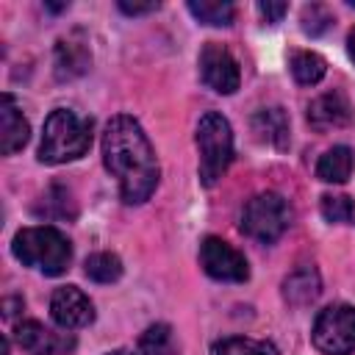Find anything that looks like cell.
<instances>
[{
	"instance_id": "3957f363",
	"label": "cell",
	"mask_w": 355,
	"mask_h": 355,
	"mask_svg": "<svg viewBox=\"0 0 355 355\" xmlns=\"http://www.w3.org/2000/svg\"><path fill=\"white\" fill-rule=\"evenodd\" d=\"M11 252L25 266H36L39 272H44L50 277L64 275L69 269V261H72L69 239L53 225L22 227L11 241Z\"/></svg>"
},
{
	"instance_id": "2e32d148",
	"label": "cell",
	"mask_w": 355,
	"mask_h": 355,
	"mask_svg": "<svg viewBox=\"0 0 355 355\" xmlns=\"http://www.w3.org/2000/svg\"><path fill=\"white\" fill-rule=\"evenodd\" d=\"M352 164H355V155H352V150L347 144L330 147L316 161V178L324 180V183H344L352 175Z\"/></svg>"
},
{
	"instance_id": "4fadbf2b",
	"label": "cell",
	"mask_w": 355,
	"mask_h": 355,
	"mask_svg": "<svg viewBox=\"0 0 355 355\" xmlns=\"http://www.w3.org/2000/svg\"><path fill=\"white\" fill-rule=\"evenodd\" d=\"M28 136H31L28 119L17 108L14 97L3 94L0 97V147H3V155H14L17 150H22Z\"/></svg>"
},
{
	"instance_id": "5b68a950",
	"label": "cell",
	"mask_w": 355,
	"mask_h": 355,
	"mask_svg": "<svg viewBox=\"0 0 355 355\" xmlns=\"http://www.w3.org/2000/svg\"><path fill=\"white\" fill-rule=\"evenodd\" d=\"M291 216L294 214L286 197H280L277 191H261L247 200L241 211V233L261 244H272L288 230Z\"/></svg>"
},
{
	"instance_id": "ba28073f",
	"label": "cell",
	"mask_w": 355,
	"mask_h": 355,
	"mask_svg": "<svg viewBox=\"0 0 355 355\" xmlns=\"http://www.w3.org/2000/svg\"><path fill=\"white\" fill-rule=\"evenodd\" d=\"M197 64H200V78L208 89H214L219 94H233L239 89V83H241L239 64L225 44H219V42L202 44Z\"/></svg>"
},
{
	"instance_id": "cb8c5ba5",
	"label": "cell",
	"mask_w": 355,
	"mask_h": 355,
	"mask_svg": "<svg viewBox=\"0 0 355 355\" xmlns=\"http://www.w3.org/2000/svg\"><path fill=\"white\" fill-rule=\"evenodd\" d=\"M330 22H333V17H330V11H327L324 6L313 3V6H305V8H302V31H305V33L319 36L322 31H327Z\"/></svg>"
},
{
	"instance_id": "277c9868",
	"label": "cell",
	"mask_w": 355,
	"mask_h": 355,
	"mask_svg": "<svg viewBox=\"0 0 355 355\" xmlns=\"http://www.w3.org/2000/svg\"><path fill=\"white\" fill-rule=\"evenodd\" d=\"M197 153H200V180L205 186H214L233 161V130L222 114L208 111L200 116Z\"/></svg>"
},
{
	"instance_id": "44dd1931",
	"label": "cell",
	"mask_w": 355,
	"mask_h": 355,
	"mask_svg": "<svg viewBox=\"0 0 355 355\" xmlns=\"http://www.w3.org/2000/svg\"><path fill=\"white\" fill-rule=\"evenodd\" d=\"M83 272L94 283H114L122 275V261L114 252H92L83 263Z\"/></svg>"
},
{
	"instance_id": "ffe728a7",
	"label": "cell",
	"mask_w": 355,
	"mask_h": 355,
	"mask_svg": "<svg viewBox=\"0 0 355 355\" xmlns=\"http://www.w3.org/2000/svg\"><path fill=\"white\" fill-rule=\"evenodd\" d=\"M211 355H277L272 341H258L247 336H230L211 347Z\"/></svg>"
},
{
	"instance_id": "4316f807",
	"label": "cell",
	"mask_w": 355,
	"mask_h": 355,
	"mask_svg": "<svg viewBox=\"0 0 355 355\" xmlns=\"http://www.w3.org/2000/svg\"><path fill=\"white\" fill-rule=\"evenodd\" d=\"M347 50H349V58L355 61V28H352L349 36H347Z\"/></svg>"
},
{
	"instance_id": "7c38bea8",
	"label": "cell",
	"mask_w": 355,
	"mask_h": 355,
	"mask_svg": "<svg viewBox=\"0 0 355 355\" xmlns=\"http://www.w3.org/2000/svg\"><path fill=\"white\" fill-rule=\"evenodd\" d=\"M352 119V108L349 100L341 92H327L319 94L311 105H308V122L313 130H330V128H341Z\"/></svg>"
},
{
	"instance_id": "30bf717a",
	"label": "cell",
	"mask_w": 355,
	"mask_h": 355,
	"mask_svg": "<svg viewBox=\"0 0 355 355\" xmlns=\"http://www.w3.org/2000/svg\"><path fill=\"white\" fill-rule=\"evenodd\" d=\"M14 338L22 349L33 355H67L75 349V336L72 333H58L36 319H25L14 327Z\"/></svg>"
},
{
	"instance_id": "52a82bcc",
	"label": "cell",
	"mask_w": 355,
	"mask_h": 355,
	"mask_svg": "<svg viewBox=\"0 0 355 355\" xmlns=\"http://www.w3.org/2000/svg\"><path fill=\"white\" fill-rule=\"evenodd\" d=\"M200 266L208 277L222 283H244L250 277L247 258L219 236H205L200 244Z\"/></svg>"
},
{
	"instance_id": "9c48e42d",
	"label": "cell",
	"mask_w": 355,
	"mask_h": 355,
	"mask_svg": "<svg viewBox=\"0 0 355 355\" xmlns=\"http://www.w3.org/2000/svg\"><path fill=\"white\" fill-rule=\"evenodd\" d=\"M50 316L64 330H78L94 322V305L78 286H58L50 297Z\"/></svg>"
},
{
	"instance_id": "484cf974",
	"label": "cell",
	"mask_w": 355,
	"mask_h": 355,
	"mask_svg": "<svg viewBox=\"0 0 355 355\" xmlns=\"http://www.w3.org/2000/svg\"><path fill=\"white\" fill-rule=\"evenodd\" d=\"M119 11H125L128 17H139V14H150L158 11V3H119Z\"/></svg>"
},
{
	"instance_id": "d6986e66",
	"label": "cell",
	"mask_w": 355,
	"mask_h": 355,
	"mask_svg": "<svg viewBox=\"0 0 355 355\" xmlns=\"http://www.w3.org/2000/svg\"><path fill=\"white\" fill-rule=\"evenodd\" d=\"M291 75H294V80L297 83H302V86H313V83H319L322 78H324V72H327V61L319 55V53H311V50H297L294 55H291Z\"/></svg>"
},
{
	"instance_id": "d4e9b609",
	"label": "cell",
	"mask_w": 355,
	"mask_h": 355,
	"mask_svg": "<svg viewBox=\"0 0 355 355\" xmlns=\"http://www.w3.org/2000/svg\"><path fill=\"white\" fill-rule=\"evenodd\" d=\"M258 11H261V17L266 19V22H280L283 19V14L288 11V6L286 3H258Z\"/></svg>"
},
{
	"instance_id": "603a6c76",
	"label": "cell",
	"mask_w": 355,
	"mask_h": 355,
	"mask_svg": "<svg viewBox=\"0 0 355 355\" xmlns=\"http://www.w3.org/2000/svg\"><path fill=\"white\" fill-rule=\"evenodd\" d=\"M322 216L327 222L341 225V222H349L355 216V205L347 194H324L322 197Z\"/></svg>"
},
{
	"instance_id": "f1b7e54d",
	"label": "cell",
	"mask_w": 355,
	"mask_h": 355,
	"mask_svg": "<svg viewBox=\"0 0 355 355\" xmlns=\"http://www.w3.org/2000/svg\"><path fill=\"white\" fill-rule=\"evenodd\" d=\"M105 355H133V352H128V349H111V352H105Z\"/></svg>"
},
{
	"instance_id": "8fae6325",
	"label": "cell",
	"mask_w": 355,
	"mask_h": 355,
	"mask_svg": "<svg viewBox=\"0 0 355 355\" xmlns=\"http://www.w3.org/2000/svg\"><path fill=\"white\" fill-rule=\"evenodd\" d=\"M92 67V50L83 31H72L55 42V78L72 80Z\"/></svg>"
},
{
	"instance_id": "7a4b0ae2",
	"label": "cell",
	"mask_w": 355,
	"mask_h": 355,
	"mask_svg": "<svg viewBox=\"0 0 355 355\" xmlns=\"http://www.w3.org/2000/svg\"><path fill=\"white\" fill-rule=\"evenodd\" d=\"M92 144V119L72 108H55L44 119V133L39 144L42 164H67L80 158Z\"/></svg>"
},
{
	"instance_id": "7402d4cb",
	"label": "cell",
	"mask_w": 355,
	"mask_h": 355,
	"mask_svg": "<svg viewBox=\"0 0 355 355\" xmlns=\"http://www.w3.org/2000/svg\"><path fill=\"white\" fill-rule=\"evenodd\" d=\"M189 11L194 14V19L205 22V25H230L236 17V6L233 3H214V0H191Z\"/></svg>"
},
{
	"instance_id": "e0dca14e",
	"label": "cell",
	"mask_w": 355,
	"mask_h": 355,
	"mask_svg": "<svg viewBox=\"0 0 355 355\" xmlns=\"http://www.w3.org/2000/svg\"><path fill=\"white\" fill-rule=\"evenodd\" d=\"M36 214L44 216V219H75L78 208H75V200H72L69 189H64V186L55 183L36 202Z\"/></svg>"
},
{
	"instance_id": "8992f818",
	"label": "cell",
	"mask_w": 355,
	"mask_h": 355,
	"mask_svg": "<svg viewBox=\"0 0 355 355\" xmlns=\"http://www.w3.org/2000/svg\"><path fill=\"white\" fill-rule=\"evenodd\" d=\"M311 338L322 355H349L355 349V308L338 302L319 311Z\"/></svg>"
},
{
	"instance_id": "83f0119b",
	"label": "cell",
	"mask_w": 355,
	"mask_h": 355,
	"mask_svg": "<svg viewBox=\"0 0 355 355\" xmlns=\"http://www.w3.org/2000/svg\"><path fill=\"white\" fill-rule=\"evenodd\" d=\"M44 8H47V11H53V14H58V11H64V8H67V3H44Z\"/></svg>"
},
{
	"instance_id": "5bb4252c",
	"label": "cell",
	"mask_w": 355,
	"mask_h": 355,
	"mask_svg": "<svg viewBox=\"0 0 355 355\" xmlns=\"http://www.w3.org/2000/svg\"><path fill=\"white\" fill-rule=\"evenodd\" d=\"M322 291V277L316 272V266L311 263H302L297 266L291 275H286L283 280V300L294 308H302V305H311Z\"/></svg>"
},
{
	"instance_id": "6da1fadb",
	"label": "cell",
	"mask_w": 355,
	"mask_h": 355,
	"mask_svg": "<svg viewBox=\"0 0 355 355\" xmlns=\"http://www.w3.org/2000/svg\"><path fill=\"white\" fill-rule=\"evenodd\" d=\"M103 164L119 183V197L128 205L150 200L158 186L155 150L133 116H114L103 130Z\"/></svg>"
},
{
	"instance_id": "ac0fdd59",
	"label": "cell",
	"mask_w": 355,
	"mask_h": 355,
	"mask_svg": "<svg viewBox=\"0 0 355 355\" xmlns=\"http://www.w3.org/2000/svg\"><path fill=\"white\" fill-rule=\"evenodd\" d=\"M139 355H180L172 327L164 322L150 324L139 338Z\"/></svg>"
},
{
	"instance_id": "9a60e30c",
	"label": "cell",
	"mask_w": 355,
	"mask_h": 355,
	"mask_svg": "<svg viewBox=\"0 0 355 355\" xmlns=\"http://www.w3.org/2000/svg\"><path fill=\"white\" fill-rule=\"evenodd\" d=\"M252 133L261 139V141H266V144H272V147H277V150H286L288 147V116H286V111L283 108H261L255 116H252Z\"/></svg>"
}]
</instances>
